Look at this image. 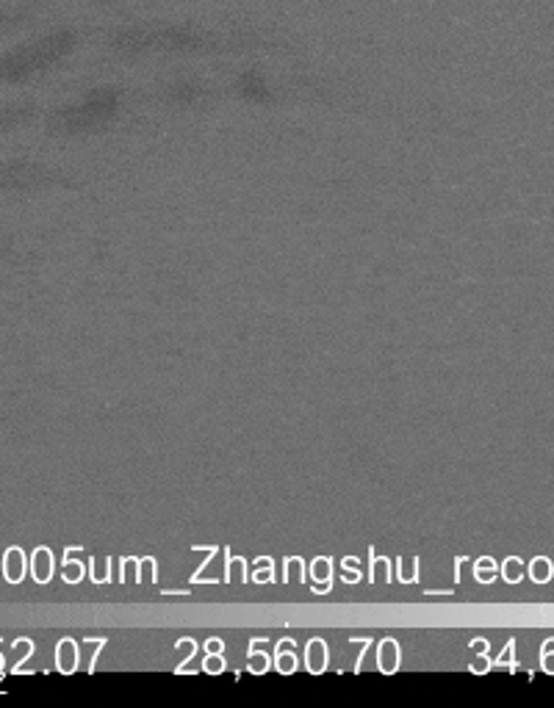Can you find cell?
Wrapping results in <instances>:
<instances>
[{
	"instance_id": "obj_8",
	"label": "cell",
	"mask_w": 554,
	"mask_h": 708,
	"mask_svg": "<svg viewBox=\"0 0 554 708\" xmlns=\"http://www.w3.org/2000/svg\"><path fill=\"white\" fill-rule=\"evenodd\" d=\"M505 573H508L505 575L508 581H518V578H521V562H518V559H510L508 565H505Z\"/></svg>"
},
{
	"instance_id": "obj_3",
	"label": "cell",
	"mask_w": 554,
	"mask_h": 708,
	"mask_svg": "<svg viewBox=\"0 0 554 708\" xmlns=\"http://www.w3.org/2000/svg\"><path fill=\"white\" fill-rule=\"evenodd\" d=\"M50 570H53L50 551L39 548V551L34 553V578H37V581H47V578H50Z\"/></svg>"
},
{
	"instance_id": "obj_10",
	"label": "cell",
	"mask_w": 554,
	"mask_h": 708,
	"mask_svg": "<svg viewBox=\"0 0 554 708\" xmlns=\"http://www.w3.org/2000/svg\"><path fill=\"white\" fill-rule=\"evenodd\" d=\"M543 667H546V672H554V659L546 653H543Z\"/></svg>"
},
{
	"instance_id": "obj_4",
	"label": "cell",
	"mask_w": 554,
	"mask_h": 708,
	"mask_svg": "<svg viewBox=\"0 0 554 708\" xmlns=\"http://www.w3.org/2000/svg\"><path fill=\"white\" fill-rule=\"evenodd\" d=\"M75 662H78L75 645H72V642H64V645L58 648V664H61V669H64V672H72V669H75Z\"/></svg>"
},
{
	"instance_id": "obj_7",
	"label": "cell",
	"mask_w": 554,
	"mask_h": 708,
	"mask_svg": "<svg viewBox=\"0 0 554 708\" xmlns=\"http://www.w3.org/2000/svg\"><path fill=\"white\" fill-rule=\"evenodd\" d=\"M529 573H532L535 581H546V578L552 575V565H549V559H543V556H541V559H535V562H532V568H529Z\"/></svg>"
},
{
	"instance_id": "obj_2",
	"label": "cell",
	"mask_w": 554,
	"mask_h": 708,
	"mask_svg": "<svg viewBox=\"0 0 554 708\" xmlns=\"http://www.w3.org/2000/svg\"><path fill=\"white\" fill-rule=\"evenodd\" d=\"M3 570H6V578H8V581H20V578H22V573H25V559H22V553H20L17 548H11V551L6 553Z\"/></svg>"
},
{
	"instance_id": "obj_1",
	"label": "cell",
	"mask_w": 554,
	"mask_h": 708,
	"mask_svg": "<svg viewBox=\"0 0 554 708\" xmlns=\"http://www.w3.org/2000/svg\"><path fill=\"white\" fill-rule=\"evenodd\" d=\"M117 47L125 50H197L205 44H217L214 34H205L200 28H186V25H147V28H128L117 34Z\"/></svg>"
},
{
	"instance_id": "obj_6",
	"label": "cell",
	"mask_w": 554,
	"mask_h": 708,
	"mask_svg": "<svg viewBox=\"0 0 554 708\" xmlns=\"http://www.w3.org/2000/svg\"><path fill=\"white\" fill-rule=\"evenodd\" d=\"M380 664H382V669H385V672L397 669V648H394V642H385V645H382V656H380Z\"/></svg>"
},
{
	"instance_id": "obj_5",
	"label": "cell",
	"mask_w": 554,
	"mask_h": 708,
	"mask_svg": "<svg viewBox=\"0 0 554 708\" xmlns=\"http://www.w3.org/2000/svg\"><path fill=\"white\" fill-rule=\"evenodd\" d=\"M324 662H327V650L319 645V639H314V645L308 648V664H311V669H314V672H319Z\"/></svg>"
},
{
	"instance_id": "obj_9",
	"label": "cell",
	"mask_w": 554,
	"mask_h": 708,
	"mask_svg": "<svg viewBox=\"0 0 554 708\" xmlns=\"http://www.w3.org/2000/svg\"><path fill=\"white\" fill-rule=\"evenodd\" d=\"M205 669H208V672H219V669H222V659H208Z\"/></svg>"
}]
</instances>
